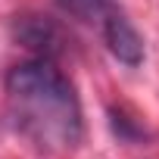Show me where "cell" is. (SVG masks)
Listing matches in <instances>:
<instances>
[{"label": "cell", "mask_w": 159, "mask_h": 159, "mask_svg": "<svg viewBox=\"0 0 159 159\" xmlns=\"http://www.w3.org/2000/svg\"><path fill=\"white\" fill-rule=\"evenodd\" d=\"M7 103L19 131L44 150H72L81 143L84 122L72 81L50 59H28L7 75Z\"/></svg>", "instance_id": "cell-1"}, {"label": "cell", "mask_w": 159, "mask_h": 159, "mask_svg": "<svg viewBox=\"0 0 159 159\" xmlns=\"http://www.w3.org/2000/svg\"><path fill=\"white\" fill-rule=\"evenodd\" d=\"M59 7L69 13V16H75V19H81V22H103V16L112 10V3L109 0H59Z\"/></svg>", "instance_id": "cell-4"}, {"label": "cell", "mask_w": 159, "mask_h": 159, "mask_svg": "<svg viewBox=\"0 0 159 159\" xmlns=\"http://www.w3.org/2000/svg\"><path fill=\"white\" fill-rule=\"evenodd\" d=\"M100 31H103V41L109 47V53L125 62V66H140L143 62V38L137 34V28L128 22L125 13H119L116 7L103 16L100 22Z\"/></svg>", "instance_id": "cell-3"}, {"label": "cell", "mask_w": 159, "mask_h": 159, "mask_svg": "<svg viewBox=\"0 0 159 159\" xmlns=\"http://www.w3.org/2000/svg\"><path fill=\"white\" fill-rule=\"evenodd\" d=\"M16 38L22 47H28L38 59H56L66 53V34L50 16H22L16 22Z\"/></svg>", "instance_id": "cell-2"}]
</instances>
